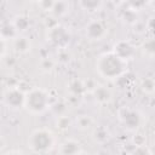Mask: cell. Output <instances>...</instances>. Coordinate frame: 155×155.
Segmentation results:
<instances>
[{
  "label": "cell",
  "mask_w": 155,
  "mask_h": 155,
  "mask_svg": "<svg viewBox=\"0 0 155 155\" xmlns=\"http://www.w3.org/2000/svg\"><path fill=\"white\" fill-rule=\"evenodd\" d=\"M51 108V96L42 87H33L24 93L23 109L30 115H41Z\"/></svg>",
  "instance_id": "2"
},
{
  "label": "cell",
  "mask_w": 155,
  "mask_h": 155,
  "mask_svg": "<svg viewBox=\"0 0 155 155\" xmlns=\"http://www.w3.org/2000/svg\"><path fill=\"white\" fill-rule=\"evenodd\" d=\"M93 125V119L90 115H80L76 119V127L81 131L88 130Z\"/></svg>",
  "instance_id": "15"
},
{
  "label": "cell",
  "mask_w": 155,
  "mask_h": 155,
  "mask_svg": "<svg viewBox=\"0 0 155 155\" xmlns=\"http://www.w3.org/2000/svg\"><path fill=\"white\" fill-rule=\"evenodd\" d=\"M5 145H6V143H5V139H4V138L0 136V151L2 150V148H4Z\"/></svg>",
  "instance_id": "21"
},
{
  "label": "cell",
  "mask_w": 155,
  "mask_h": 155,
  "mask_svg": "<svg viewBox=\"0 0 155 155\" xmlns=\"http://www.w3.org/2000/svg\"><path fill=\"white\" fill-rule=\"evenodd\" d=\"M56 0H40L38 2V5L44 10V11H52L53 6H54Z\"/></svg>",
  "instance_id": "18"
},
{
  "label": "cell",
  "mask_w": 155,
  "mask_h": 155,
  "mask_svg": "<svg viewBox=\"0 0 155 155\" xmlns=\"http://www.w3.org/2000/svg\"><path fill=\"white\" fill-rule=\"evenodd\" d=\"M68 8H69V6H68V4L65 1H63V0H56L54 6H53V8H52L51 12H53L56 16L59 17V16H64L68 12Z\"/></svg>",
  "instance_id": "16"
},
{
  "label": "cell",
  "mask_w": 155,
  "mask_h": 155,
  "mask_svg": "<svg viewBox=\"0 0 155 155\" xmlns=\"http://www.w3.org/2000/svg\"><path fill=\"white\" fill-rule=\"evenodd\" d=\"M93 93V97L96 99V102H98L99 104H108L110 101H111V92L109 88H107L105 86H96L92 91Z\"/></svg>",
  "instance_id": "11"
},
{
  "label": "cell",
  "mask_w": 155,
  "mask_h": 155,
  "mask_svg": "<svg viewBox=\"0 0 155 155\" xmlns=\"http://www.w3.org/2000/svg\"><path fill=\"white\" fill-rule=\"evenodd\" d=\"M30 1H33V2H36V4H38V2L40 1V0H30Z\"/></svg>",
  "instance_id": "22"
},
{
  "label": "cell",
  "mask_w": 155,
  "mask_h": 155,
  "mask_svg": "<svg viewBox=\"0 0 155 155\" xmlns=\"http://www.w3.org/2000/svg\"><path fill=\"white\" fill-rule=\"evenodd\" d=\"M121 125L128 131H137L142 125V115L138 110L130 107H124L117 113Z\"/></svg>",
  "instance_id": "4"
},
{
  "label": "cell",
  "mask_w": 155,
  "mask_h": 155,
  "mask_svg": "<svg viewBox=\"0 0 155 155\" xmlns=\"http://www.w3.org/2000/svg\"><path fill=\"white\" fill-rule=\"evenodd\" d=\"M6 52H7V40L0 34V59L4 58Z\"/></svg>",
  "instance_id": "20"
},
{
  "label": "cell",
  "mask_w": 155,
  "mask_h": 155,
  "mask_svg": "<svg viewBox=\"0 0 155 155\" xmlns=\"http://www.w3.org/2000/svg\"><path fill=\"white\" fill-rule=\"evenodd\" d=\"M111 51L115 54H117L120 58H122L125 61H128V59H132L134 57L136 46L127 39H120L113 45Z\"/></svg>",
  "instance_id": "8"
},
{
  "label": "cell",
  "mask_w": 155,
  "mask_h": 155,
  "mask_svg": "<svg viewBox=\"0 0 155 155\" xmlns=\"http://www.w3.org/2000/svg\"><path fill=\"white\" fill-rule=\"evenodd\" d=\"M94 68L97 74L102 79L113 81L122 78L127 73L128 64H127V61L120 58L113 51H108V52L101 53L97 57Z\"/></svg>",
  "instance_id": "1"
},
{
  "label": "cell",
  "mask_w": 155,
  "mask_h": 155,
  "mask_svg": "<svg viewBox=\"0 0 155 155\" xmlns=\"http://www.w3.org/2000/svg\"><path fill=\"white\" fill-rule=\"evenodd\" d=\"M12 46L17 53L24 54L31 50V41L29 38H27L24 35H16L12 39Z\"/></svg>",
  "instance_id": "10"
},
{
  "label": "cell",
  "mask_w": 155,
  "mask_h": 155,
  "mask_svg": "<svg viewBox=\"0 0 155 155\" xmlns=\"http://www.w3.org/2000/svg\"><path fill=\"white\" fill-rule=\"evenodd\" d=\"M124 1L126 6L133 11H140L151 2V0H124Z\"/></svg>",
  "instance_id": "14"
},
{
  "label": "cell",
  "mask_w": 155,
  "mask_h": 155,
  "mask_svg": "<svg viewBox=\"0 0 155 155\" xmlns=\"http://www.w3.org/2000/svg\"><path fill=\"white\" fill-rule=\"evenodd\" d=\"M142 88L147 94H153V92H154V80L151 78L145 79L144 84L142 85Z\"/></svg>",
  "instance_id": "17"
},
{
  "label": "cell",
  "mask_w": 155,
  "mask_h": 155,
  "mask_svg": "<svg viewBox=\"0 0 155 155\" xmlns=\"http://www.w3.org/2000/svg\"><path fill=\"white\" fill-rule=\"evenodd\" d=\"M27 147L31 153L47 154L56 147V136L47 127L35 128L28 136Z\"/></svg>",
  "instance_id": "3"
},
{
  "label": "cell",
  "mask_w": 155,
  "mask_h": 155,
  "mask_svg": "<svg viewBox=\"0 0 155 155\" xmlns=\"http://www.w3.org/2000/svg\"><path fill=\"white\" fill-rule=\"evenodd\" d=\"M107 25L99 19H92L85 27V36L90 41H99L107 35Z\"/></svg>",
  "instance_id": "7"
},
{
  "label": "cell",
  "mask_w": 155,
  "mask_h": 155,
  "mask_svg": "<svg viewBox=\"0 0 155 155\" xmlns=\"http://www.w3.org/2000/svg\"><path fill=\"white\" fill-rule=\"evenodd\" d=\"M103 2L104 0H79L80 7L88 13H94L99 11L103 6Z\"/></svg>",
  "instance_id": "12"
},
{
  "label": "cell",
  "mask_w": 155,
  "mask_h": 155,
  "mask_svg": "<svg viewBox=\"0 0 155 155\" xmlns=\"http://www.w3.org/2000/svg\"><path fill=\"white\" fill-rule=\"evenodd\" d=\"M57 153L61 155H78L84 153L82 144L74 138L64 139L62 143H59L57 148Z\"/></svg>",
  "instance_id": "9"
},
{
  "label": "cell",
  "mask_w": 155,
  "mask_h": 155,
  "mask_svg": "<svg viewBox=\"0 0 155 155\" xmlns=\"http://www.w3.org/2000/svg\"><path fill=\"white\" fill-rule=\"evenodd\" d=\"M12 24L13 27L16 28L17 31H24L28 29V27L30 25V22H29V18L24 15H19V16H16L15 19L12 21Z\"/></svg>",
  "instance_id": "13"
},
{
  "label": "cell",
  "mask_w": 155,
  "mask_h": 155,
  "mask_svg": "<svg viewBox=\"0 0 155 155\" xmlns=\"http://www.w3.org/2000/svg\"><path fill=\"white\" fill-rule=\"evenodd\" d=\"M75 85H70V90L75 93V94H80L81 93V91H84L85 90V86H84V84H82V81H80V80H74L73 81Z\"/></svg>",
  "instance_id": "19"
},
{
  "label": "cell",
  "mask_w": 155,
  "mask_h": 155,
  "mask_svg": "<svg viewBox=\"0 0 155 155\" xmlns=\"http://www.w3.org/2000/svg\"><path fill=\"white\" fill-rule=\"evenodd\" d=\"M24 93L22 90L18 87H10L4 92V103L5 105L11 109V110H17L23 108V102H24Z\"/></svg>",
  "instance_id": "6"
},
{
  "label": "cell",
  "mask_w": 155,
  "mask_h": 155,
  "mask_svg": "<svg viewBox=\"0 0 155 155\" xmlns=\"http://www.w3.org/2000/svg\"><path fill=\"white\" fill-rule=\"evenodd\" d=\"M47 40L52 45H54L59 48H63V47L68 46V44L70 41V33L63 25H54V27L50 28V30L47 33Z\"/></svg>",
  "instance_id": "5"
}]
</instances>
